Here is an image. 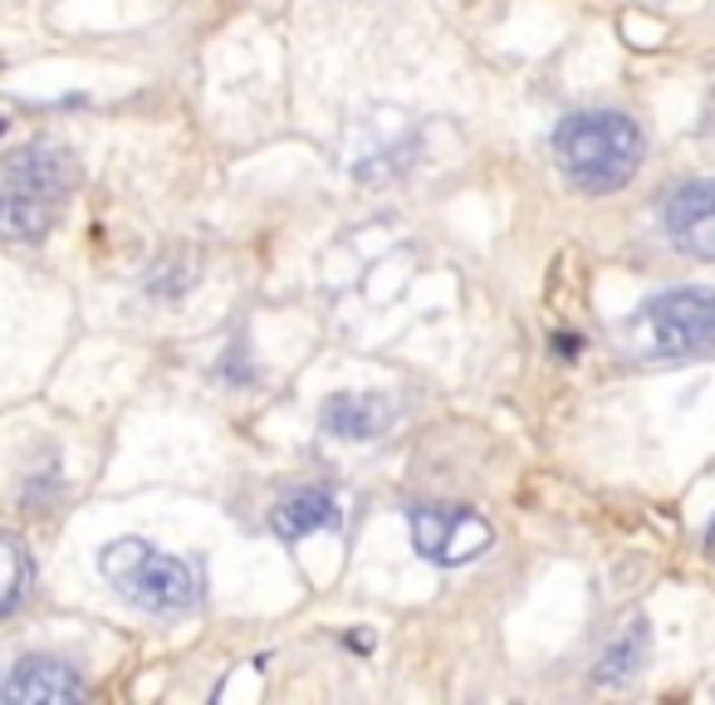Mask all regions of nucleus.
Returning a JSON list of instances; mask_svg holds the SVG:
<instances>
[{
  "instance_id": "obj_13",
  "label": "nucleus",
  "mask_w": 715,
  "mask_h": 705,
  "mask_svg": "<svg viewBox=\"0 0 715 705\" xmlns=\"http://www.w3.org/2000/svg\"><path fill=\"white\" fill-rule=\"evenodd\" d=\"M706 549L715 554V519H711V529H706Z\"/></svg>"
},
{
  "instance_id": "obj_12",
  "label": "nucleus",
  "mask_w": 715,
  "mask_h": 705,
  "mask_svg": "<svg viewBox=\"0 0 715 705\" xmlns=\"http://www.w3.org/2000/svg\"><path fill=\"white\" fill-rule=\"evenodd\" d=\"M196 284V260L192 255H163L153 265V280H147V290L163 294V300H177V294H187Z\"/></svg>"
},
{
  "instance_id": "obj_9",
  "label": "nucleus",
  "mask_w": 715,
  "mask_h": 705,
  "mask_svg": "<svg viewBox=\"0 0 715 705\" xmlns=\"http://www.w3.org/2000/svg\"><path fill=\"white\" fill-rule=\"evenodd\" d=\"M270 529H275L280 539H304V535H319V529H339V500H334V490L310 486V490L285 495V500L270 510Z\"/></svg>"
},
{
  "instance_id": "obj_3",
  "label": "nucleus",
  "mask_w": 715,
  "mask_h": 705,
  "mask_svg": "<svg viewBox=\"0 0 715 705\" xmlns=\"http://www.w3.org/2000/svg\"><path fill=\"white\" fill-rule=\"evenodd\" d=\"M98 568H104V578L133 603V608L153 613V617L187 613L192 603L202 598L192 564H182L177 554H157L147 539H133V535L104 544V549H98Z\"/></svg>"
},
{
  "instance_id": "obj_2",
  "label": "nucleus",
  "mask_w": 715,
  "mask_h": 705,
  "mask_svg": "<svg viewBox=\"0 0 715 705\" xmlns=\"http://www.w3.org/2000/svg\"><path fill=\"white\" fill-rule=\"evenodd\" d=\"M74 157L59 143H30L6 157V192H0V221L16 241H40L65 212L74 187Z\"/></svg>"
},
{
  "instance_id": "obj_7",
  "label": "nucleus",
  "mask_w": 715,
  "mask_h": 705,
  "mask_svg": "<svg viewBox=\"0 0 715 705\" xmlns=\"http://www.w3.org/2000/svg\"><path fill=\"white\" fill-rule=\"evenodd\" d=\"M0 696L10 705H65V701H84L89 686H84V676L59 657H20L10 666Z\"/></svg>"
},
{
  "instance_id": "obj_11",
  "label": "nucleus",
  "mask_w": 715,
  "mask_h": 705,
  "mask_svg": "<svg viewBox=\"0 0 715 705\" xmlns=\"http://www.w3.org/2000/svg\"><path fill=\"white\" fill-rule=\"evenodd\" d=\"M35 588V564H30V549L20 544V535H6V593H0V613L16 617L20 603L30 598Z\"/></svg>"
},
{
  "instance_id": "obj_5",
  "label": "nucleus",
  "mask_w": 715,
  "mask_h": 705,
  "mask_svg": "<svg viewBox=\"0 0 715 705\" xmlns=\"http://www.w3.org/2000/svg\"><path fill=\"white\" fill-rule=\"evenodd\" d=\"M407 525H412L417 554H422L427 564H441V568L471 564L496 544L490 519L480 510H471V505H412Z\"/></svg>"
},
{
  "instance_id": "obj_10",
  "label": "nucleus",
  "mask_w": 715,
  "mask_h": 705,
  "mask_svg": "<svg viewBox=\"0 0 715 705\" xmlns=\"http://www.w3.org/2000/svg\"><path fill=\"white\" fill-rule=\"evenodd\" d=\"M647 652H652V633H647L643 617H633V623H627L623 633H618V642H613V647L603 652L594 682H598V686H623V682H633V676L647 666Z\"/></svg>"
},
{
  "instance_id": "obj_4",
  "label": "nucleus",
  "mask_w": 715,
  "mask_h": 705,
  "mask_svg": "<svg viewBox=\"0 0 715 705\" xmlns=\"http://www.w3.org/2000/svg\"><path fill=\"white\" fill-rule=\"evenodd\" d=\"M627 343L643 358H696L715 349V290L686 284V290L652 294L627 324Z\"/></svg>"
},
{
  "instance_id": "obj_8",
  "label": "nucleus",
  "mask_w": 715,
  "mask_h": 705,
  "mask_svg": "<svg viewBox=\"0 0 715 705\" xmlns=\"http://www.w3.org/2000/svg\"><path fill=\"white\" fill-rule=\"evenodd\" d=\"M398 422V402L388 392H334L319 407V427L334 441H378Z\"/></svg>"
},
{
  "instance_id": "obj_6",
  "label": "nucleus",
  "mask_w": 715,
  "mask_h": 705,
  "mask_svg": "<svg viewBox=\"0 0 715 705\" xmlns=\"http://www.w3.org/2000/svg\"><path fill=\"white\" fill-rule=\"evenodd\" d=\"M662 231L682 255L715 265V177L676 187L662 206Z\"/></svg>"
},
{
  "instance_id": "obj_1",
  "label": "nucleus",
  "mask_w": 715,
  "mask_h": 705,
  "mask_svg": "<svg viewBox=\"0 0 715 705\" xmlns=\"http://www.w3.org/2000/svg\"><path fill=\"white\" fill-rule=\"evenodd\" d=\"M554 157L578 192L608 196L637 177L647 157V138L637 118L618 114V108H588V114H569L554 128Z\"/></svg>"
}]
</instances>
